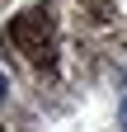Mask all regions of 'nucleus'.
Listing matches in <instances>:
<instances>
[{
	"label": "nucleus",
	"mask_w": 127,
	"mask_h": 132,
	"mask_svg": "<svg viewBox=\"0 0 127 132\" xmlns=\"http://www.w3.org/2000/svg\"><path fill=\"white\" fill-rule=\"evenodd\" d=\"M118 123L127 127V99H122V104H118Z\"/></svg>",
	"instance_id": "1"
},
{
	"label": "nucleus",
	"mask_w": 127,
	"mask_h": 132,
	"mask_svg": "<svg viewBox=\"0 0 127 132\" xmlns=\"http://www.w3.org/2000/svg\"><path fill=\"white\" fill-rule=\"evenodd\" d=\"M10 94V80H5V71H0V99H5Z\"/></svg>",
	"instance_id": "2"
}]
</instances>
